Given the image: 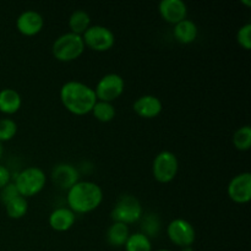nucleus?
<instances>
[{"label":"nucleus","instance_id":"nucleus-1","mask_svg":"<svg viewBox=\"0 0 251 251\" xmlns=\"http://www.w3.org/2000/svg\"><path fill=\"white\" fill-rule=\"evenodd\" d=\"M61 104L74 115H86L92 112L97 103L95 90L81 81H68L59 92Z\"/></svg>","mask_w":251,"mask_h":251},{"label":"nucleus","instance_id":"nucleus-2","mask_svg":"<svg viewBox=\"0 0 251 251\" xmlns=\"http://www.w3.org/2000/svg\"><path fill=\"white\" fill-rule=\"evenodd\" d=\"M103 190L97 183L90 180L77 181L66 194L68 207L75 215H86L93 212L103 201Z\"/></svg>","mask_w":251,"mask_h":251},{"label":"nucleus","instance_id":"nucleus-3","mask_svg":"<svg viewBox=\"0 0 251 251\" xmlns=\"http://www.w3.org/2000/svg\"><path fill=\"white\" fill-rule=\"evenodd\" d=\"M85 48L82 36L68 32L59 36L53 42L51 53L56 60L61 63H70L80 58L85 51Z\"/></svg>","mask_w":251,"mask_h":251},{"label":"nucleus","instance_id":"nucleus-4","mask_svg":"<svg viewBox=\"0 0 251 251\" xmlns=\"http://www.w3.org/2000/svg\"><path fill=\"white\" fill-rule=\"evenodd\" d=\"M20 196L25 199L38 195L47 184V176L39 167H27L20 172L14 181Z\"/></svg>","mask_w":251,"mask_h":251},{"label":"nucleus","instance_id":"nucleus-5","mask_svg":"<svg viewBox=\"0 0 251 251\" xmlns=\"http://www.w3.org/2000/svg\"><path fill=\"white\" fill-rule=\"evenodd\" d=\"M142 215H144V210L137 198L132 195H123L115 202L110 212V218L113 222L129 226L139 222Z\"/></svg>","mask_w":251,"mask_h":251},{"label":"nucleus","instance_id":"nucleus-6","mask_svg":"<svg viewBox=\"0 0 251 251\" xmlns=\"http://www.w3.org/2000/svg\"><path fill=\"white\" fill-rule=\"evenodd\" d=\"M179 171V161L172 151H161L152 162V173L161 184H168L176 179Z\"/></svg>","mask_w":251,"mask_h":251},{"label":"nucleus","instance_id":"nucleus-7","mask_svg":"<svg viewBox=\"0 0 251 251\" xmlns=\"http://www.w3.org/2000/svg\"><path fill=\"white\" fill-rule=\"evenodd\" d=\"M85 47L95 51H108L115 44V36L113 31L102 25H91L82 34Z\"/></svg>","mask_w":251,"mask_h":251},{"label":"nucleus","instance_id":"nucleus-8","mask_svg":"<svg viewBox=\"0 0 251 251\" xmlns=\"http://www.w3.org/2000/svg\"><path fill=\"white\" fill-rule=\"evenodd\" d=\"M93 90L98 100L113 103L124 93L125 81L119 74H107L100 77Z\"/></svg>","mask_w":251,"mask_h":251},{"label":"nucleus","instance_id":"nucleus-9","mask_svg":"<svg viewBox=\"0 0 251 251\" xmlns=\"http://www.w3.org/2000/svg\"><path fill=\"white\" fill-rule=\"evenodd\" d=\"M167 235L176 247H193L196 239V230L189 221L176 218L167 226Z\"/></svg>","mask_w":251,"mask_h":251},{"label":"nucleus","instance_id":"nucleus-10","mask_svg":"<svg viewBox=\"0 0 251 251\" xmlns=\"http://www.w3.org/2000/svg\"><path fill=\"white\" fill-rule=\"evenodd\" d=\"M228 198L235 203H248L251 199V174L243 172L230 179L227 186Z\"/></svg>","mask_w":251,"mask_h":251},{"label":"nucleus","instance_id":"nucleus-11","mask_svg":"<svg viewBox=\"0 0 251 251\" xmlns=\"http://www.w3.org/2000/svg\"><path fill=\"white\" fill-rule=\"evenodd\" d=\"M43 16L34 10H26V11L21 12L16 20V28L22 36H36L43 29Z\"/></svg>","mask_w":251,"mask_h":251},{"label":"nucleus","instance_id":"nucleus-12","mask_svg":"<svg viewBox=\"0 0 251 251\" xmlns=\"http://www.w3.org/2000/svg\"><path fill=\"white\" fill-rule=\"evenodd\" d=\"M80 179V173L77 168L70 163L56 164L51 171V180L61 190H66L73 188Z\"/></svg>","mask_w":251,"mask_h":251},{"label":"nucleus","instance_id":"nucleus-13","mask_svg":"<svg viewBox=\"0 0 251 251\" xmlns=\"http://www.w3.org/2000/svg\"><path fill=\"white\" fill-rule=\"evenodd\" d=\"M162 19L171 25H176L188 16V6L183 0H162L158 5Z\"/></svg>","mask_w":251,"mask_h":251},{"label":"nucleus","instance_id":"nucleus-14","mask_svg":"<svg viewBox=\"0 0 251 251\" xmlns=\"http://www.w3.org/2000/svg\"><path fill=\"white\" fill-rule=\"evenodd\" d=\"M132 109L139 117L144 119L157 118L163 110V103L153 95H144L137 98L132 104Z\"/></svg>","mask_w":251,"mask_h":251},{"label":"nucleus","instance_id":"nucleus-15","mask_svg":"<svg viewBox=\"0 0 251 251\" xmlns=\"http://www.w3.org/2000/svg\"><path fill=\"white\" fill-rule=\"evenodd\" d=\"M49 226L59 233L68 232L76 222V215L69 207H58L49 215Z\"/></svg>","mask_w":251,"mask_h":251},{"label":"nucleus","instance_id":"nucleus-16","mask_svg":"<svg viewBox=\"0 0 251 251\" xmlns=\"http://www.w3.org/2000/svg\"><path fill=\"white\" fill-rule=\"evenodd\" d=\"M199 29L198 26L194 21L191 20H183V21L178 22L176 25H174L173 28V36L176 39V42H179L180 44H190L193 42H195V39L198 38Z\"/></svg>","mask_w":251,"mask_h":251},{"label":"nucleus","instance_id":"nucleus-17","mask_svg":"<svg viewBox=\"0 0 251 251\" xmlns=\"http://www.w3.org/2000/svg\"><path fill=\"white\" fill-rule=\"evenodd\" d=\"M22 98L14 88H2L0 91V112L6 115H12L20 110Z\"/></svg>","mask_w":251,"mask_h":251},{"label":"nucleus","instance_id":"nucleus-18","mask_svg":"<svg viewBox=\"0 0 251 251\" xmlns=\"http://www.w3.org/2000/svg\"><path fill=\"white\" fill-rule=\"evenodd\" d=\"M129 235V226L123 225V223L113 222L112 225L109 226V228L107 229L105 238H107V242L110 247L122 248L125 245Z\"/></svg>","mask_w":251,"mask_h":251},{"label":"nucleus","instance_id":"nucleus-19","mask_svg":"<svg viewBox=\"0 0 251 251\" xmlns=\"http://www.w3.org/2000/svg\"><path fill=\"white\" fill-rule=\"evenodd\" d=\"M91 26V17L85 10H76L69 17V28L71 33L82 36Z\"/></svg>","mask_w":251,"mask_h":251},{"label":"nucleus","instance_id":"nucleus-20","mask_svg":"<svg viewBox=\"0 0 251 251\" xmlns=\"http://www.w3.org/2000/svg\"><path fill=\"white\" fill-rule=\"evenodd\" d=\"M5 206V211L6 215L12 220H20L24 216H26L27 211H28V201L27 199L22 198V196H16L15 199L10 200Z\"/></svg>","mask_w":251,"mask_h":251},{"label":"nucleus","instance_id":"nucleus-21","mask_svg":"<svg viewBox=\"0 0 251 251\" xmlns=\"http://www.w3.org/2000/svg\"><path fill=\"white\" fill-rule=\"evenodd\" d=\"M125 251H152V242L141 232L129 235L124 245Z\"/></svg>","mask_w":251,"mask_h":251},{"label":"nucleus","instance_id":"nucleus-22","mask_svg":"<svg viewBox=\"0 0 251 251\" xmlns=\"http://www.w3.org/2000/svg\"><path fill=\"white\" fill-rule=\"evenodd\" d=\"M141 233L146 237L156 238L161 230V220L156 213H147L141 217Z\"/></svg>","mask_w":251,"mask_h":251},{"label":"nucleus","instance_id":"nucleus-23","mask_svg":"<svg viewBox=\"0 0 251 251\" xmlns=\"http://www.w3.org/2000/svg\"><path fill=\"white\" fill-rule=\"evenodd\" d=\"M93 117L100 123H109L115 118V108L113 103L109 102H102V100H97V103L93 107L92 112Z\"/></svg>","mask_w":251,"mask_h":251},{"label":"nucleus","instance_id":"nucleus-24","mask_svg":"<svg viewBox=\"0 0 251 251\" xmlns=\"http://www.w3.org/2000/svg\"><path fill=\"white\" fill-rule=\"evenodd\" d=\"M233 145L238 151H249L251 147V127L250 125H244L235 130L233 135Z\"/></svg>","mask_w":251,"mask_h":251},{"label":"nucleus","instance_id":"nucleus-25","mask_svg":"<svg viewBox=\"0 0 251 251\" xmlns=\"http://www.w3.org/2000/svg\"><path fill=\"white\" fill-rule=\"evenodd\" d=\"M17 134V124L11 118L0 119V142H7Z\"/></svg>","mask_w":251,"mask_h":251},{"label":"nucleus","instance_id":"nucleus-26","mask_svg":"<svg viewBox=\"0 0 251 251\" xmlns=\"http://www.w3.org/2000/svg\"><path fill=\"white\" fill-rule=\"evenodd\" d=\"M237 42L239 47H242L244 50H250L251 48V24L247 22L243 25L237 32Z\"/></svg>","mask_w":251,"mask_h":251},{"label":"nucleus","instance_id":"nucleus-27","mask_svg":"<svg viewBox=\"0 0 251 251\" xmlns=\"http://www.w3.org/2000/svg\"><path fill=\"white\" fill-rule=\"evenodd\" d=\"M19 195L20 194H19V191H17L15 184L10 181L6 186H4V188L0 190V201H1L4 205H6L10 200H12V199H15L16 196H19Z\"/></svg>","mask_w":251,"mask_h":251},{"label":"nucleus","instance_id":"nucleus-28","mask_svg":"<svg viewBox=\"0 0 251 251\" xmlns=\"http://www.w3.org/2000/svg\"><path fill=\"white\" fill-rule=\"evenodd\" d=\"M11 181V174L5 166L0 164V190Z\"/></svg>","mask_w":251,"mask_h":251},{"label":"nucleus","instance_id":"nucleus-29","mask_svg":"<svg viewBox=\"0 0 251 251\" xmlns=\"http://www.w3.org/2000/svg\"><path fill=\"white\" fill-rule=\"evenodd\" d=\"M242 4L245 5V6H248V7L251 6V1H249V0H242Z\"/></svg>","mask_w":251,"mask_h":251},{"label":"nucleus","instance_id":"nucleus-30","mask_svg":"<svg viewBox=\"0 0 251 251\" xmlns=\"http://www.w3.org/2000/svg\"><path fill=\"white\" fill-rule=\"evenodd\" d=\"M181 251H194L193 247H185V248H181Z\"/></svg>","mask_w":251,"mask_h":251},{"label":"nucleus","instance_id":"nucleus-31","mask_svg":"<svg viewBox=\"0 0 251 251\" xmlns=\"http://www.w3.org/2000/svg\"><path fill=\"white\" fill-rule=\"evenodd\" d=\"M2 153H4V147H2V144L0 142V159H1Z\"/></svg>","mask_w":251,"mask_h":251},{"label":"nucleus","instance_id":"nucleus-32","mask_svg":"<svg viewBox=\"0 0 251 251\" xmlns=\"http://www.w3.org/2000/svg\"><path fill=\"white\" fill-rule=\"evenodd\" d=\"M157 251H171V250H168V249H159V250H157Z\"/></svg>","mask_w":251,"mask_h":251}]
</instances>
